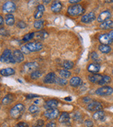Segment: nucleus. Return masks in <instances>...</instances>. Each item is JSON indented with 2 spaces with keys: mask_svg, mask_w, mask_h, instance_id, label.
<instances>
[{
  "mask_svg": "<svg viewBox=\"0 0 113 127\" xmlns=\"http://www.w3.org/2000/svg\"><path fill=\"white\" fill-rule=\"evenodd\" d=\"M24 110H25V107L22 104H17L11 108L10 111V114L13 119L17 120L19 119L22 115Z\"/></svg>",
  "mask_w": 113,
  "mask_h": 127,
  "instance_id": "f257e3e1",
  "label": "nucleus"
},
{
  "mask_svg": "<svg viewBox=\"0 0 113 127\" xmlns=\"http://www.w3.org/2000/svg\"><path fill=\"white\" fill-rule=\"evenodd\" d=\"M85 12L84 8L80 4H75L68 8L67 13L69 15L76 17L83 14Z\"/></svg>",
  "mask_w": 113,
  "mask_h": 127,
  "instance_id": "f03ea898",
  "label": "nucleus"
},
{
  "mask_svg": "<svg viewBox=\"0 0 113 127\" xmlns=\"http://www.w3.org/2000/svg\"><path fill=\"white\" fill-rule=\"evenodd\" d=\"M0 61L3 63L7 64H15L16 63L14 60L13 53L10 50L6 49L4 50L2 55L0 56Z\"/></svg>",
  "mask_w": 113,
  "mask_h": 127,
  "instance_id": "7ed1b4c3",
  "label": "nucleus"
},
{
  "mask_svg": "<svg viewBox=\"0 0 113 127\" xmlns=\"http://www.w3.org/2000/svg\"><path fill=\"white\" fill-rule=\"evenodd\" d=\"M113 93V89L108 86H102L96 91V94L99 96H108Z\"/></svg>",
  "mask_w": 113,
  "mask_h": 127,
  "instance_id": "20e7f679",
  "label": "nucleus"
},
{
  "mask_svg": "<svg viewBox=\"0 0 113 127\" xmlns=\"http://www.w3.org/2000/svg\"><path fill=\"white\" fill-rule=\"evenodd\" d=\"M2 10L3 13L8 14L13 13L16 10V5L13 1H7L3 5Z\"/></svg>",
  "mask_w": 113,
  "mask_h": 127,
  "instance_id": "39448f33",
  "label": "nucleus"
},
{
  "mask_svg": "<svg viewBox=\"0 0 113 127\" xmlns=\"http://www.w3.org/2000/svg\"><path fill=\"white\" fill-rule=\"evenodd\" d=\"M25 46L28 48L30 53L40 51L43 48V45L40 42H30V43L26 44Z\"/></svg>",
  "mask_w": 113,
  "mask_h": 127,
  "instance_id": "423d86ee",
  "label": "nucleus"
},
{
  "mask_svg": "<svg viewBox=\"0 0 113 127\" xmlns=\"http://www.w3.org/2000/svg\"><path fill=\"white\" fill-rule=\"evenodd\" d=\"M45 116L49 120H55L59 115V111L57 108H50L47 109L45 112Z\"/></svg>",
  "mask_w": 113,
  "mask_h": 127,
  "instance_id": "0eeeda50",
  "label": "nucleus"
},
{
  "mask_svg": "<svg viewBox=\"0 0 113 127\" xmlns=\"http://www.w3.org/2000/svg\"><path fill=\"white\" fill-rule=\"evenodd\" d=\"M39 67L38 64L35 62H29L25 64L23 67V70L25 73H32L34 70H36Z\"/></svg>",
  "mask_w": 113,
  "mask_h": 127,
  "instance_id": "6e6552de",
  "label": "nucleus"
},
{
  "mask_svg": "<svg viewBox=\"0 0 113 127\" xmlns=\"http://www.w3.org/2000/svg\"><path fill=\"white\" fill-rule=\"evenodd\" d=\"M99 40L102 44L109 45L113 43V39L110 37L109 34H102V35H99Z\"/></svg>",
  "mask_w": 113,
  "mask_h": 127,
  "instance_id": "1a4fd4ad",
  "label": "nucleus"
},
{
  "mask_svg": "<svg viewBox=\"0 0 113 127\" xmlns=\"http://www.w3.org/2000/svg\"><path fill=\"white\" fill-rule=\"evenodd\" d=\"M87 110L90 111H101L103 108V106L99 102H92L89 104L87 106Z\"/></svg>",
  "mask_w": 113,
  "mask_h": 127,
  "instance_id": "9d476101",
  "label": "nucleus"
},
{
  "mask_svg": "<svg viewBox=\"0 0 113 127\" xmlns=\"http://www.w3.org/2000/svg\"><path fill=\"white\" fill-rule=\"evenodd\" d=\"M111 17V13L109 10H105L104 12L101 13L98 16L97 21L99 22L103 23L104 22L107 21L108 19H109Z\"/></svg>",
  "mask_w": 113,
  "mask_h": 127,
  "instance_id": "9b49d317",
  "label": "nucleus"
},
{
  "mask_svg": "<svg viewBox=\"0 0 113 127\" xmlns=\"http://www.w3.org/2000/svg\"><path fill=\"white\" fill-rule=\"evenodd\" d=\"M59 122L64 125H69L71 124L70 116H69V113H67V112H64V113H61V115H60V118H59Z\"/></svg>",
  "mask_w": 113,
  "mask_h": 127,
  "instance_id": "f8f14e48",
  "label": "nucleus"
},
{
  "mask_svg": "<svg viewBox=\"0 0 113 127\" xmlns=\"http://www.w3.org/2000/svg\"><path fill=\"white\" fill-rule=\"evenodd\" d=\"M95 18H96V16L94 13H89L82 17L81 22L85 24H89L93 22Z\"/></svg>",
  "mask_w": 113,
  "mask_h": 127,
  "instance_id": "ddd939ff",
  "label": "nucleus"
},
{
  "mask_svg": "<svg viewBox=\"0 0 113 127\" xmlns=\"http://www.w3.org/2000/svg\"><path fill=\"white\" fill-rule=\"evenodd\" d=\"M13 57L14 60L15 61L16 63H20L24 60V54L21 51L19 50H15L13 53Z\"/></svg>",
  "mask_w": 113,
  "mask_h": 127,
  "instance_id": "4468645a",
  "label": "nucleus"
},
{
  "mask_svg": "<svg viewBox=\"0 0 113 127\" xmlns=\"http://www.w3.org/2000/svg\"><path fill=\"white\" fill-rule=\"evenodd\" d=\"M45 10V8L44 5H42V4H38L37 8H36V11L34 13V17L36 19H40L42 16H43V13H44Z\"/></svg>",
  "mask_w": 113,
  "mask_h": 127,
  "instance_id": "2eb2a0df",
  "label": "nucleus"
},
{
  "mask_svg": "<svg viewBox=\"0 0 113 127\" xmlns=\"http://www.w3.org/2000/svg\"><path fill=\"white\" fill-rule=\"evenodd\" d=\"M62 8V5L61 2L59 1H54L51 6L52 12H54V13H60L61 11Z\"/></svg>",
  "mask_w": 113,
  "mask_h": 127,
  "instance_id": "dca6fc26",
  "label": "nucleus"
},
{
  "mask_svg": "<svg viewBox=\"0 0 113 127\" xmlns=\"http://www.w3.org/2000/svg\"><path fill=\"white\" fill-rule=\"evenodd\" d=\"M101 66L100 64L97 62L90 64L87 66V70L92 73H97L100 70Z\"/></svg>",
  "mask_w": 113,
  "mask_h": 127,
  "instance_id": "f3484780",
  "label": "nucleus"
},
{
  "mask_svg": "<svg viewBox=\"0 0 113 127\" xmlns=\"http://www.w3.org/2000/svg\"><path fill=\"white\" fill-rule=\"evenodd\" d=\"M56 75L54 73H48L44 78V82L45 84H53L56 82Z\"/></svg>",
  "mask_w": 113,
  "mask_h": 127,
  "instance_id": "a211bd4d",
  "label": "nucleus"
},
{
  "mask_svg": "<svg viewBox=\"0 0 113 127\" xmlns=\"http://www.w3.org/2000/svg\"><path fill=\"white\" fill-rule=\"evenodd\" d=\"M102 78H103V75L100 74H92L88 76V79L90 80V82L95 84H99Z\"/></svg>",
  "mask_w": 113,
  "mask_h": 127,
  "instance_id": "6ab92c4d",
  "label": "nucleus"
},
{
  "mask_svg": "<svg viewBox=\"0 0 113 127\" xmlns=\"http://www.w3.org/2000/svg\"><path fill=\"white\" fill-rule=\"evenodd\" d=\"M58 106V102L56 99H49L47 102H46L45 105V108L46 109L50 108H56Z\"/></svg>",
  "mask_w": 113,
  "mask_h": 127,
  "instance_id": "aec40b11",
  "label": "nucleus"
},
{
  "mask_svg": "<svg viewBox=\"0 0 113 127\" xmlns=\"http://www.w3.org/2000/svg\"><path fill=\"white\" fill-rule=\"evenodd\" d=\"M15 73V70L12 68H3L0 70V74L3 76H10L13 75Z\"/></svg>",
  "mask_w": 113,
  "mask_h": 127,
  "instance_id": "412c9836",
  "label": "nucleus"
},
{
  "mask_svg": "<svg viewBox=\"0 0 113 127\" xmlns=\"http://www.w3.org/2000/svg\"><path fill=\"white\" fill-rule=\"evenodd\" d=\"M49 34L45 31H40L35 32V35L34 37L38 40H42L45 39L48 37Z\"/></svg>",
  "mask_w": 113,
  "mask_h": 127,
  "instance_id": "4be33fe9",
  "label": "nucleus"
},
{
  "mask_svg": "<svg viewBox=\"0 0 113 127\" xmlns=\"http://www.w3.org/2000/svg\"><path fill=\"white\" fill-rule=\"evenodd\" d=\"M70 85L73 87H78L82 84V79L79 77H74L70 79Z\"/></svg>",
  "mask_w": 113,
  "mask_h": 127,
  "instance_id": "5701e85b",
  "label": "nucleus"
},
{
  "mask_svg": "<svg viewBox=\"0 0 113 127\" xmlns=\"http://www.w3.org/2000/svg\"><path fill=\"white\" fill-rule=\"evenodd\" d=\"M100 28L103 30H109L113 29V21L112 20H107L104 22L101 23Z\"/></svg>",
  "mask_w": 113,
  "mask_h": 127,
  "instance_id": "b1692460",
  "label": "nucleus"
},
{
  "mask_svg": "<svg viewBox=\"0 0 113 127\" xmlns=\"http://www.w3.org/2000/svg\"><path fill=\"white\" fill-rule=\"evenodd\" d=\"M14 99V95L13 94H8L6 95L3 99H2V104L3 105H8L12 103Z\"/></svg>",
  "mask_w": 113,
  "mask_h": 127,
  "instance_id": "393cba45",
  "label": "nucleus"
},
{
  "mask_svg": "<svg viewBox=\"0 0 113 127\" xmlns=\"http://www.w3.org/2000/svg\"><path fill=\"white\" fill-rule=\"evenodd\" d=\"M5 22L6 25L11 26L14 25L15 24V17L12 14H7L5 16Z\"/></svg>",
  "mask_w": 113,
  "mask_h": 127,
  "instance_id": "a878e982",
  "label": "nucleus"
},
{
  "mask_svg": "<svg viewBox=\"0 0 113 127\" xmlns=\"http://www.w3.org/2000/svg\"><path fill=\"white\" fill-rule=\"evenodd\" d=\"M104 118H105V113H104V111H101V110L96 111V113L93 115V119H94L95 120H103Z\"/></svg>",
  "mask_w": 113,
  "mask_h": 127,
  "instance_id": "bb28decb",
  "label": "nucleus"
},
{
  "mask_svg": "<svg viewBox=\"0 0 113 127\" xmlns=\"http://www.w3.org/2000/svg\"><path fill=\"white\" fill-rule=\"evenodd\" d=\"M99 50L103 53H109L110 51H111V48L108 46V45H104L101 44L99 46Z\"/></svg>",
  "mask_w": 113,
  "mask_h": 127,
  "instance_id": "cd10ccee",
  "label": "nucleus"
},
{
  "mask_svg": "<svg viewBox=\"0 0 113 127\" xmlns=\"http://www.w3.org/2000/svg\"><path fill=\"white\" fill-rule=\"evenodd\" d=\"M59 74L61 77L64 78V79H67V78H69V77L71 76V72L69 71L67 69H62V70H60L59 72Z\"/></svg>",
  "mask_w": 113,
  "mask_h": 127,
  "instance_id": "c85d7f7f",
  "label": "nucleus"
},
{
  "mask_svg": "<svg viewBox=\"0 0 113 127\" xmlns=\"http://www.w3.org/2000/svg\"><path fill=\"white\" fill-rule=\"evenodd\" d=\"M111 82V78L110 77L108 76V75H103V78L101 80L99 83L98 84L101 85V86H104L106 84H108Z\"/></svg>",
  "mask_w": 113,
  "mask_h": 127,
  "instance_id": "c756f323",
  "label": "nucleus"
},
{
  "mask_svg": "<svg viewBox=\"0 0 113 127\" xmlns=\"http://www.w3.org/2000/svg\"><path fill=\"white\" fill-rule=\"evenodd\" d=\"M62 66H63V67L65 68V69L69 70V69H71L74 67V62L69 60H65L63 62Z\"/></svg>",
  "mask_w": 113,
  "mask_h": 127,
  "instance_id": "7c9ffc66",
  "label": "nucleus"
},
{
  "mask_svg": "<svg viewBox=\"0 0 113 127\" xmlns=\"http://www.w3.org/2000/svg\"><path fill=\"white\" fill-rule=\"evenodd\" d=\"M42 76V73L38 70H34L31 73V78L32 79H37Z\"/></svg>",
  "mask_w": 113,
  "mask_h": 127,
  "instance_id": "2f4dec72",
  "label": "nucleus"
},
{
  "mask_svg": "<svg viewBox=\"0 0 113 127\" xmlns=\"http://www.w3.org/2000/svg\"><path fill=\"white\" fill-rule=\"evenodd\" d=\"M44 24H45L44 20H42V19H39V20H37V21H36V22H34V27H35V29H41L43 28Z\"/></svg>",
  "mask_w": 113,
  "mask_h": 127,
  "instance_id": "473e14b6",
  "label": "nucleus"
},
{
  "mask_svg": "<svg viewBox=\"0 0 113 127\" xmlns=\"http://www.w3.org/2000/svg\"><path fill=\"white\" fill-rule=\"evenodd\" d=\"M55 83H56L57 84L60 85V86H65L67 84V81L62 77H58V78L56 77Z\"/></svg>",
  "mask_w": 113,
  "mask_h": 127,
  "instance_id": "72a5a7b5",
  "label": "nucleus"
},
{
  "mask_svg": "<svg viewBox=\"0 0 113 127\" xmlns=\"http://www.w3.org/2000/svg\"><path fill=\"white\" fill-rule=\"evenodd\" d=\"M34 35H35V32H30L26 35H24V38H23V41H29L33 38H34Z\"/></svg>",
  "mask_w": 113,
  "mask_h": 127,
  "instance_id": "f704fd0d",
  "label": "nucleus"
},
{
  "mask_svg": "<svg viewBox=\"0 0 113 127\" xmlns=\"http://www.w3.org/2000/svg\"><path fill=\"white\" fill-rule=\"evenodd\" d=\"M29 111L31 114L37 113L39 111V107L36 105H31L29 108Z\"/></svg>",
  "mask_w": 113,
  "mask_h": 127,
  "instance_id": "c9c22d12",
  "label": "nucleus"
},
{
  "mask_svg": "<svg viewBox=\"0 0 113 127\" xmlns=\"http://www.w3.org/2000/svg\"><path fill=\"white\" fill-rule=\"evenodd\" d=\"M44 124H45L44 121L42 120H38V121H36V122L33 125L32 127H43Z\"/></svg>",
  "mask_w": 113,
  "mask_h": 127,
  "instance_id": "e433bc0d",
  "label": "nucleus"
},
{
  "mask_svg": "<svg viewBox=\"0 0 113 127\" xmlns=\"http://www.w3.org/2000/svg\"><path fill=\"white\" fill-rule=\"evenodd\" d=\"M17 27L19 28V29H25L26 27V24L24 22H23V21H19L17 22Z\"/></svg>",
  "mask_w": 113,
  "mask_h": 127,
  "instance_id": "4c0bfd02",
  "label": "nucleus"
},
{
  "mask_svg": "<svg viewBox=\"0 0 113 127\" xmlns=\"http://www.w3.org/2000/svg\"><path fill=\"white\" fill-rule=\"evenodd\" d=\"M21 51L23 53V54H29L30 53V52H29V51L28 50V48H26V46L24 45V46H22V48H21Z\"/></svg>",
  "mask_w": 113,
  "mask_h": 127,
  "instance_id": "58836bf2",
  "label": "nucleus"
},
{
  "mask_svg": "<svg viewBox=\"0 0 113 127\" xmlns=\"http://www.w3.org/2000/svg\"><path fill=\"white\" fill-rule=\"evenodd\" d=\"M91 57H92V59L94 61H99V55H97V53L96 52H93L92 55H91Z\"/></svg>",
  "mask_w": 113,
  "mask_h": 127,
  "instance_id": "ea45409f",
  "label": "nucleus"
},
{
  "mask_svg": "<svg viewBox=\"0 0 113 127\" xmlns=\"http://www.w3.org/2000/svg\"><path fill=\"white\" fill-rule=\"evenodd\" d=\"M8 34V32L4 28H1L0 29V35L2 36H6Z\"/></svg>",
  "mask_w": 113,
  "mask_h": 127,
  "instance_id": "a19ab883",
  "label": "nucleus"
},
{
  "mask_svg": "<svg viewBox=\"0 0 113 127\" xmlns=\"http://www.w3.org/2000/svg\"><path fill=\"white\" fill-rule=\"evenodd\" d=\"M15 127H29V125L25 123V122H19L18 124H17Z\"/></svg>",
  "mask_w": 113,
  "mask_h": 127,
  "instance_id": "79ce46f5",
  "label": "nucleus"
},
{
  "mask_svg": "<svg viewBox=\"0 0 113 127\" xmlns=\"http://www.w3.org/2000/svg\"><path fill=\"white\" fill-rule=\"evenodd\" d=\"M85 125L87 127H92L94 124L91 120H86L85 122Z\"/></svg>",
  "mask_w": 113,
  "mask_h": 127,
  "instance_id": "37998d69",
  "label": "nucleus"
},
{
  "mask_svg": "<svg viewBox=\"0 0 113 127\" xmlns=\"http://www.w3.org/2000/svg\"><path fill=\"white\" fill-rule=\"evenodd\" d=\"M45 127H56V124L54 122H50L47 124Z\"/></svg>",
  "mask_w": 113,
  "mask_h": 127,
  "instance_id": "c03bdc74",
  "label": "nucleus"
},
{
  "mask_svg": "<svg viewBox=\"0 0 113 127\" xmlns=\"http://www.w3.org/2000/svg\"><path fill=\"white\" fill-rule=\"evenodd\" d=\"M38 96L37 95H35V94H29V95H27L26 96V99H33L35 98V97H38Z\"/></svg>",
  "mask_w": 113,
  "mask_h": 127,
  "instance_id": "a18cd8bd",
  "label": "nucleus"
},
{
  "mask_svg": "<svg viewBox=\"0 0 113 127\" xmlns=\"http://www.w3.org/2000/svg\"><path fill=\"white\" fill-rule=\"evenodd\" d=\"M81 1V0H69V2L70 3H76Z\"/></svg>",
  "mask_w": 113,
  "mask_h": 127,
  "instance_id": "49530a36",
  "label": "nucleus"
},
{
  "mask_svg": "<svg viewBox=\"0 0 113 127\" xmlns=\"http://www.w3.org/2000/svg\"><path fill=\"white\" fill-rule=\"evenodd\" d=\"M91 101V99L90 97H85L83 98V102L85 103H87V102H90Z\"/></svg>",
  "mask_w": 113,
  "mask_h": 127,
  "instance_id": "de8ad7c7",
  "label": "nucleus"
},
{
  "mask_svg": "<svg viewBox=\"0 0 113 127\" xmlns=\"http://www.w3.org/2000/svg\"><path fill=\"white\" fill-rule=\"evenodd\" d=\"M3 18L2 17V16L0 15V27L3 25Z\"/></svg>",
  "mask_w": 113,
  "mask_h": 127,
  "instance_id": "09e8293b",
  "label": "nucleus"
},
{
  "mask_svg": "<svg viewBox=\"0 0 113 127\" xmlns=\"http://www.w3.org/2000/svg\"><path fill=\"white\" fill-rule=\"evenodd\" d=\"M42 1L43 3H45V4H48L49 3H50V2H51V1H52V0H42Z\"/></svg>",
  "mask_w": 113,
  "mask_h": 127,
  "instance_id": "8fccbe9b",
  "label": "nucleus"
},
{
  "mask_svg": "<svg viewBox=\"0 0 113 127\" xmlns=\"http://www.w3.org/2000/svg\"><path fill=\"white\" fill-rule=\"evenodd\" d=\"M65 100H66V101H71V97H66V98H65Z\"/></svg>",
  "mask_w": 113,
  "mask_h": 127,
  "instance_id": "3c124183",
  "label": "nucleus"
},
{
  "mask_svg": "<svg viewBox=\"0 0 113 127\" xmlns=\"http://www.w3.org/2000/svg\"><path fill=\"white\" fill-rule=\"evenodd\" d=\"M109 35H110V37H112V38L113 39V31H111L110 32Z\"/></svg>",
  "mask_w": 113,
  "mask_h": 127,
  "instance_id": "603ef678",
  "label": "nucleus"
},
{
  "mask_svg": "<svg viewBox=\"0 0 113 127\" xmlns=\"http://www.w3.org/2000/svg\"><path fill=\"white\" fill-rule=\"evenodd\" d=\"M108 2H110V3H113V0H108Z\"/></svg>",
  "mask_w": 113,
  "mask_h": 127,
  "instance_id": "864d4df0",
  "label": "nucleus"
},
{
  "mask_svg": "<svg viewBox=\"0 0 113 127\" xmlns=\"http://www.w3.org/2000/svg\"><path fill=\"white\" fill-rule=\"evenodd\" d=\"M112 73H113V71H112Z\"/></svg>",
  "mask_w": 113,
  "mask_h": 127,
  "instance_id": "5fc2aeb1",
  "label": "nucleus"
},
{
  "mask_svg": "<svg viewBox=\"0 0 113 127\" xmlns=\"http://www.w3.org/2000/svg\"><path fill=\"white\" fill-rule=\"evenodd\" d=\"M0 80H1V77H0Z\"/></svg>",
  "mask_w": 113,
  "mask_h": 127,
  "instance_id": "6e6d98bb",
  "label": "nucleus"
},
{
  "mask_svg": "<svg viewBox=\"0 0 113 127\" xmlns=\"http://www.w3.org/2000/svg\"><path fill=\"white\" fill-rule=\"evenodd\" d=\"M0 95H1V93H0Z\"/></svg>",
  "mask_w": 113,
  "mask_h": 127,
  "instance_id": "4d7b16f0",
  "label": "nucleus"
},
{
  "mask_svg": "<svg viewBox=\"0 0 113 127\" xmlns=\"http://www.w3.org/2000/svg\"><path fill=\"white\" fill-rule=\"evenodd\" d=\"M0 107H1V106H0Z\"/></svg>",
  "mask_w": 113,
  "mask_h": 127,
  "instance_id": "13d9d810",
  "label": "nucleus"
}]
</instances>
